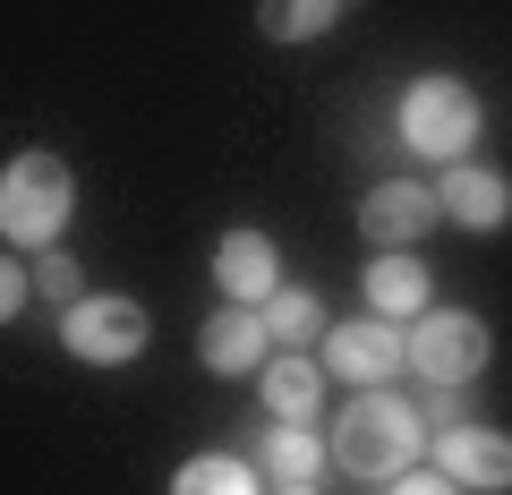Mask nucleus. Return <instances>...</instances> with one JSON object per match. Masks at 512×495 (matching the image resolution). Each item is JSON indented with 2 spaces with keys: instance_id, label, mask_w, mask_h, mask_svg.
<instances>
[{
  "instance_id": "1",
  "label": "nucleus",
  "mask_w": 512,
  "mask_h": 495,
  "mask_svg": "<svg viewBox=\"0 0 512 495\" xmlns=\"http://www.w3.org/2000/svg\"><path fill=\"white\" fill-rule=\"evenodd\" d=\"M419 444H427V427H419V410L402 402V393H384V385H367L359 402L333 419V461H342L350 478H393L402 470H419Z\"/></svg>"
},
{
  "instance_id": "2",
  "label": "nucleus",
  "mask_w": 512,
  "mask_h": 495,
  "mask_svg": "<svg viewBox=\"0 0 512 495\" xmlns=\"http://www.w3.org/2000/svg\"><path fill=\"white\" fill-rule=\"evenodd\" d=\"M478 129H487V103L461 77H410L402 86V146L427 163H470Z\"/></svg>"
},
{
  "instance_id": "3",
  "label": "nucleus",
  "mask_w": 512,
  "mask_h": 495,
  "mask_svg": "<svg viewBox=\"0 0 512 495\" xmlns=\"http://www.w3.org/2000/svg\"><path fill=\"white\" fill-rule=\"evenodd\" d=\"M77 214V180L60 154H18V163L0 171V231L9 248H52Z\"/></svg>"
},
{
  "instance_id": "4",
  "label": "nucleus",
  "mask_w": 512,
  "mask_h": 495,
  "mask_svg": "<svg viewBox=\"0 0 512 495\" xmlns=\"http://www.w3.org/2000/svg\"><path fill=\"white\" fill-rule=\"evenodd\" d=\"M487 325H478L470 308H427L410 316V367H419L427 385H470L478 367H487Z\"/></svg>"
},
{
  "instance_id": "5",
  "label": "nucleus",
  "mask_w": 512,
  "mask_h": 495,
  "mask_svg": "<svg viewBox=\"0 0 512 495\" xmlns=\"http://www.w3.org/2000/svg\"><path fill=\"white\" fill-rule=\"evenodd\" d=\"M146 308L137 299H77L69 316H60V342L77 350L86 367H128L137 350H146Z\"/></svg>"
},
{
  "instance_id": "6",
  "label": "nucleus",
  "mask_w": 512,
  "mask_h": 495,
  "mask_svg": "<svg viewBox=\"0 0 512 495\" xmlns=\"http://www.w3.org/2000/svg\"><path fill=\"white\" fill-rule=\"evenodd\" d=\"M402 367H410V333L393 316H350L325 333V376H342V385H384Z\"/></svg>"
},
{
  "instance_id": "7",
  "label": "nucleus",
  "mask_w": 512,
  "mask_h": 495,
  "mask_svg": "<svg viewBox=\"0 0 512 495\" xmlns=\"http://www.w3.org/2000/svg\"><path fill=\"white\" fill-rule=\"evenodd\" d=\"M436 214H444V205H436L427 180H376L359 197V231L376 239V248H419V239L436 231Z\"/></svg>"
},
{
  "instance_id": "8",
  "label": "nucleus",
  "mask_w": 512,
  "mask_h": 495,
  "mask_svg": "<svg viewBox=\"0 0 512 495\" xmlns=\"http://www.w3.org/2000/svg\"><path fill=\"white\" fill-rule=\"evenodd\" d=\"M197 359L214 367V376H256V367L274 359V333H265V316H256V308L222 299V308L197 325Z\"/></svg>"
},
{
  "instance_id": "9",
  "label": "nucleus",
  "mask_w": 512,
  "mask_h": 495,
  "mask_svg": "<svg viewBox=\"0 0 512 495\" xmlns=\"http://www.w3.org/2000/svg\"><path fill=\"white\" fill-rule=\"evenodd\" d=\"M214 282H222V299H239V308H265V299L282 291V248L265 231H222Z\"/></svg>"
},
{
  "instance_id": "10",
  "label": "nucleus",
  "mask_w": 512,
  "mask_h": 495,
  "mask_svg": "<svg viewBox=\"0 0 512 495\" xmlns=\"http://www.w3.org/2000/svg\"><path fill=\"white\" fill-rule=\"evenodd\" d=\"M436 470L461 478V487H512V436L504 427H444Z\"/></svg>"
},
{
  "instance_id": "11",
  "label": "nucleus",
  "mask_w": 512,
  "mask_h": 495,
  "mask_svg": "<svg viewBox=\"0 0 512 495\" xmlns=\"http://www.w3.org/2000/svg\"><path fill=\"white\" fill-rule=\"evenodd\" d=\"M436 205L461 222V231H504V222H512V188L495 180V171H478V163H453V171H444V180H436Z\"/></svg>"
},
{
  "instance_id": "12",
  "label": "nucleus",
  "mask_w": 512,
  "mask_h": 495,
  "mask_svg": "<svg viewBox=\"0 0 512 495\" xmlns=\"http://www.w3.org/2000/svg\"><path fill=\"white\" fill-rule=\"evenodd\" d=\"M256 393H265V410H274V419L308 427V419H316V402H325V367L299 359V350H282V359L256 367Z\"/></svg>"
},
{
  "instance_id": "13",
  "label": "nucleus",
  "mask_w": 512,
  "mask_h": 495,
  "mask_svg": "<svg viewBox=\"0 0 512 495\" xmlns=\"http://www.w3.org/2000/svg\"><path fill=\"white\" fill-rule=\"evenodd\" d=\"M367 308L393 316V325H402V316H427V265L410 257V248H384V257L367 265Z\"/></svg>"
},
{
  "instance_id": "14",
  "label": "nucleus",
  "mask_w": 512,
  "mask_h": 495,
  "mask_svg": "<svg viewBox=\"0 0 512 495\" xmlns=\"http://www.w3.org/2000/svg\"><path fill=\"white\" fill-rule=\"evenodd\" d=\"M333 461V444H316L308 427L274 419V436H265V470H274V487H316V470Z\"/></svg>"
},
{
  "instance_id": "15",
  "label": "nucleus",
  "mask_w": 512,
  "mask_h": 495,
  "mask_svg": "<svg viewBox=\"0 0 512 495\" xmlns=\"http://www.w3.org/2000/svg\"><path fill=\"white\" fill-rule=\"evenodd\" d=\"M333 18H342V0H256L265 43H325Z\"/></svg>"
},
{
  "instance_id": "16",
  "label": "nucleus",
  "mask_w": 512,
  "mask_h": 495,
  "mask_svg": "<svg viewBox=\"0 0 512 495\" xmlns=\"http://www.w3.org/2000/svg\"><path fill=\"white\" fill-rule=\"evenodd\" d=\"M256 316H265V333H274L282 350H308V342H325V333H333L325 308H316V291H274Z\"/></svg>"
},
{
  "instance_id": "17",
  "label": "nucleus",
  "mask_w": 512,
  "mask_h": 495,
  "mask_svg": "<svg viewBox=\"0 0 512 495\" xmlns=\"http://www.w3.org/2000/svg\"><path fill=\"white\" fill-rule=\"evenodd\" d=\"M171 495H256V470L231 461V453H197V461H180Z\"/></svg>"
},
{
  "instance_id": "18",
  "label": "nucleus",
  "mask_w": 512,
  "mask_h": 495,
  "mask_svg": "<svg viewBox=\"0 0 512 495\" xmlns=\"http://www.w3.org/2000/svg\"><path fill=\"white\" fill-rule=\"evenodd\" d=\"M427 419L436 427H470V385H427Z\"/></svg>"
},
{
  "instance_id": "19",
  "label": "nucleus",
  "mask_w": 512,
  "mask_h": 495,
  "mask_svg": "<svg viewBox=\"0 0 512 495\" xmlns=\"http://www.w3.org/2000/svg\"><path fill=\"white\" fill-rule=\"evenodd\" d=\"M35 291L60 299V308H77V265H69V257H43V265H35Z\"/></svg>"
},
{
  "instance_id": "20",
  "label": "nucleus",
  "mask_w": 512,
  "mask_h": 495,
  "mask_svg": "<svg viewBox=\"0 0 512 495\" xmlns=\"http://www.w3.org/2000/svg\"><path fill=\"white\" fill-rule=\"evenodd\" d=\"M384 495H470V487H461V478H444V470H402Z\"/></svg>"
},
{
  "instance_id": "21",
  "label": "nucleus",
  "mask_w": 512,
  "mask_h": 495,
  "mask_svg": "<svg viewBox=\"0 0 512 495\" xmlns=\"http://www.w3.org/2000/svg\"><path fill=\"white\" fill-rule=\"evenodd\" d=\"M26 299H35V274H18V257H9V265H0V308L18 316Z\"/></svg>"
},
{
  "instance_id": "22",
  "label": "nucleus",
  "mask_w": 512,
  "mask_h": 495,
  "mask_svg": "<svg viewBox=\"0 0 512 495\" xmlns=\"http://www.w3.org/2000/svg\"><path fill=\"white\" fill-rule=\"evenodd\" d=\"M274 495H316V487H274Z\"/></svg>"
}]
</instances>
